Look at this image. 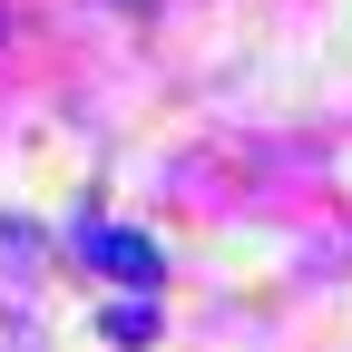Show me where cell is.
I'll return each mask as SVG.
<instances>
[{
  "instance_id": "cell-1",
  "label": "cell",
  "mask_w": 352,
  "mask_h": 352,
  "mask_svg": "<svg viewBox=\"0 0 352 352\" xmlns=\"http://www.w3.org/2000/svg\"><path fill=\"white\" fill-rule=\"evenodd\" d=\"M78 254H88V264H108L118 284H157V274H166L157 245H147V235H127V226H78Z\"/></svg>"
}]
</instances>
